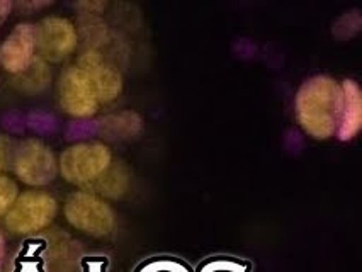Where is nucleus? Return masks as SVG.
<instances>
[{
	"label": "nucleus",
	"instance_id": "obj_1",
	"mask_svg": "<svg viewBox=\"0 0 362 272\" xmlns=\"http://www.w3.org/2000/svg\"><path fill=\"white\" fill-rule=\"evenodd\" d=\"M342 107V83L330 75L306 78L294 95V116L298 124L315 140L335 136Z\"/></svg>",
	"mask_w": 362,
	"mask_h": 272
},
{
	"label": "nucleus",
	"instance_id": "obj_5",
	"mask_svg": "<svg viewBox=\"0 0 362 272\" xmlns=\"http://www.w3.org/2000/svg\"><path fill=\"white\" fill-rule=\"evenodd\" d=\"M12 170L16 177L26 186L45 187L57 179L58 160L48 145L36 138H29L14 152Z\"/></svg>",
	"mask_w": 362,
	"mask_h": 272
},
{
	"label": "nucleus",
	"instance_id": "obj_18",
	"mask_svg": "<svg viewBox=\"0 0 362 272\" xmlns=\"http://www.w3.org/2000/svg\"><path fill=\"white\" fill-rule=\"evenodd\" d=\"M0 175H2V158H0Z\"/></svg>",
	"mask_w": 362,
	"mask_h": 272
},
{
	"label": "nucleus",
	"instance_id": "obj_12",
	"mask_svg": "<svg viewBox=\"0 0 362 272\" xmlns=\"http://www.w3.org/2000/svg\"><path fill=\"white\" fill-rule=\"evenodd\" d=\"M21 82V89L29 90V92H37L43 90L49 82V70L45 60H41L40 57L35 58L28 70H24L23 73L16 75Z\"/></svg>",
	"mask_w": 362,
	"mask_h": 272
},
{
	"label": "nucleus",
	"instance_id": "obj_7",
	"mask_svg": "<svg viewBox=\"0 0 362 272\" xmlns=\"http://www.w3.org/2000/svg\"><path fill=\"white\" fill-rule=\"evenodd\" d=\"M37 57L46 64H60L78 46V29L66 18L49 16L36 24Z\"/></svg>",
	"mask_w": 362,
	"mask_h": 272
},
{
	"label": "nucleus",
	"instance_id": "obj_2",
	"mask_svg": "<svg viewBox=\"0 0 362 272\" xmlns=\"http://www.w3.org/2000/svg\"><path fill=\"white\" fill-rule=\"evenodd\" d=\"M112 163V152L99 141L75 143L65 148L58 158V174L74 186L87 187L104 174Z\"/></svg>",
	"mask_w": 362,
	"mask_h": 272
},
{
	"label": "nucleus",
	"instance_id": "obj_9",
	"mask_svg": "<svg viewBox=\"0 0 362 272\" xmlns=\"http://www.w3.org/2000/svg\"><path fill=\"white\" fill-rule=\"evenodd\" d=\"M77 65L86 70L100 104H109L119 97L124 87L123 75L115 65L107 64L104 54L98 48H87L78 57Z\"/></svg>",
	"mask_w": 362,
	"mask_h": 272
},
{
	"label": "nucleus",
	"instance_id": "obj_3",
	"mask_svg": "<svg viewBox=\"0 0 362 272\" xmlns=\"http://www.w3.org/2000/svg\"><path fill=\"white\" fill-rule=\"evenodd\" d=\"M63 213L71 227L86 235L107 237L115 228V211L107 201L87 189L70 194Z\"/></svg>",
	"mask_w": 362,
	"mask_h": 272
},
{
	"label": "nucleus",
	"instance_id": "obj_15",
	"mask_svg": "<svg viewBox=\"0 0 362 272\" xmlns=\"http://www.w3.org/2000/svg\"><path fill=\"white\" fill-rule=\"evenodd\" d=\"M143 272H187V271L182 269L179 264L160 262V264H153V266H150L148 269L143 271Z\"/></svg>",
	"mask_w": 362,
	"mask_h": 272
},
{
	"label": "nucleus",
	"instance_id": "obj_16",
	"mask_svg": "<svg viewBox=\"0 0 362 272\" xmlns=\"http://www.w3.org/2000/svg\"><path fill=\"white\" fill-rule=\"evenodd\" d=\"M14 11V0H0V29Z\"/></svg>",
	"mask_w": 362,
	"mask_h": 272
},
{
	"label": "nucleus",
	"instance_id": "obj_8",
	"mask_svg": "<svg viewBox=\"0 0 362 272\" xmlns=\"http://www.w3.org/2000/svg\"><path fill=\"white\" fill-rule=\"evenodd\" d=\"M36 57V24L19 23L0 45V66L14 77L28 70Z\"/></svg>",
	"mask_w": 362,
	"mask_h": 272
},
{
	"label": "nucleus",
	"instance_id": "obj_14",
	"mask_svg": "<svg viewBox=\"0 0 362 272\" xmlns=\"http://www.w3.org/2000/svg\"><path fill=\"white\" fill-rule=\"evenodd\" d=\"M54 0H14V9L21 14L31 16L37 11H43L49 7Z\"/></svg>",
	"mask_w": 362,
	"mask_h": 272
},
{
	"label": "nucleus",
	"instance_id": "obj_10",
	"mask_svg": "<svg viewBox=\"0 0 362 272\" xmlns=\"http://www.w3.org/2000/svg\"><path fill=\"white\" fill-rule=\"evenodd\" d=\"M342 83L344 107L335 136L340 141H351L359 135L362 128V90L354 78H345Z\"/></svg>",
	"mask_w": 362,
	"mask_h": 272
},
{
	"label": "nucleus",
	"instance_id": "obj_4",
	"mask_svg": "<svg viewBox=\"0 0 362 272\" xmlns=\"http://www.w3.org/2000/svg\"><path fill=\"white\" fill-rule=\"evenodd\" d=\"M57 213L58 203L49 192L26 191L16 198L14 204L2 218L9 232L29 235L49 227Z\"/></svg>",
	"mask_w": 362,
	"mask_h": 272
},
{
	"label": "nucleus",
	"instance_id": "obj_13",
	"mask_svg": "<svg viewBox=\"0 0 362 272\" xmlns=\"http://www.w3.org/2000/svg\"><path fill=\"white\" fill-rule=\"evenodd\" d=\"M19 196V186L9 175H0V216L6 215Z\"/></svg>",
	"mask_w": 362,
	"mask_h": 272
},
{
	"label": "nucleus",
	"instance_id": "obj_11",
	"mask_svg": "<svg viewBox=\"0 0 362 272\" xmlns=\"http://www.w3.org/2000/svg\"><path fill=\"white\" fill-rule=\"evenodd\" d=\"M129 187V170L126 169L123 162L112 160L111 165L104 170L100 177L95 179L90 186L83 187V189L94 192V194L100 196V198L117 199L128 191Z\"/></svg>",
	"mask_w": 362,
	"mask_h": 272
},
{
	"label": "nucleus",
	"instance_id": "obj_6",
	"mask_svg": "<svg viewBox=\"0 0 362 272\" xmlns=\"http://www.w3.org/2000/svg\"><path fill=\"white\" fill-rule=\"evenodd\" d=\"M58 102L71 118H90L99 111V97L86 70L70 65L63 70L58 82Z\"/></svg>",
	"mask_w": 362,
	"mask_h": 272
},
{
	"label": "nucleus",
	"instance_id": "obj_17",
	"mask_svg": "<svg viewBox=\"0 0 362 272\" xmlns=\"http://www.w3.org/2000/svg\"><path fill=\"white\" fill-rule=\"evenodd\" d=\"M4 254H6V238H4L2 232H0V261L4 259Z\"/></svg>",
	"mask_w": 362,
	"mask_h": 272
}]
</instances>
